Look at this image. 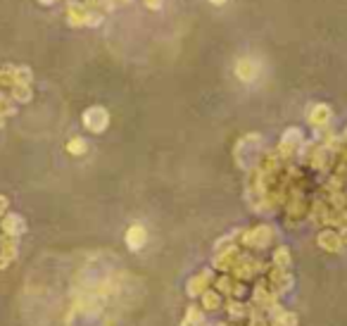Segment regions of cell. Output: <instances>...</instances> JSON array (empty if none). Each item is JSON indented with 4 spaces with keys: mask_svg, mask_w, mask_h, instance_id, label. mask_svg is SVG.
I'll list each match as a JSON object with an SVG mask.
<instances>
[{
    "mask_svg": "<svg viewBox=\"0 0 347 326\" xmlns=\"http://www.w3.org/2000/svg\"><path fill=\"white\" fill-rule=\"evenodd\" d=\"M83 124L91 129V131H105V127H107V112L102 108H91L86 114H83Z\"/></svg>",
    "mask_w": 347,
    "mask_h": 326,
    "instance_id": "obj_1",
    "label": "cell"
},
{
    "mask_svg": "<svg viewBox=\"0 0 347 326\" xmlns=\"http://www.w3.org/2000/svg\"><path fill=\"white\" fill-rule=\"evenodd\" d=\"M145 240H147V234L141 224L131 226V229L126 231V245L131 248V250H141V248L145 245Z\"/></svg>",
    "mask_w": 347,
    "mask_h": 326,
    "instance_id": "obj_2",
    "label": "cell"
},
{
    "mask_svg": "<svg viewBox=\"0 0 347 326\" xmlns=\"http://www.w3.org/2000/svg\"><path fill=\"white\" fill-rule=\"evenodd\" d=\"M236 72L243 81H252V79H257V65L252 62V60H240L238 67H236Z\"/></svg>",
    "mask_w": 347,
    "mask_h": 326,
    "instance_id": "obj_3",
    "label": "cell"
},
{
    "mask_svg": "<svg viewBox=\"0 0 347 326\" xmlns=\"http://www.w3.org/2000/svg\"><path fill=\"white\" fill-rule=\"evenodd\" d=\"M2 229H5V234H10V236H17L24 231V221L19 217H7L5 219V224H2Z\"/></svg>",
    "mask_w": 347,
    "mask_h": 326,
    "instance_id": "obj_4",
    "label": "cell"
},
{
    "mask_svg": "<svg viewBox=\"0 0 347 326\" xmlns=\"http://www.w3.org/2000/svg\"><path fill=\"white\" fill-rule=\"evenodd\" d=\"M69 152H72V155L86 152V141H83V138H74V141H69Z\"/></svg>",
    "mask_w": 347,
    "mask_h": 326,
    "instance_id": "obj_5",
    "label": "cell"
},
{
    "mask_svg": "<svg viewBox=\"0 0 347 326\" xmlns=\"http://www.w3.org/2000/svg\"><path fill=\"white\" fill-rule=\"evenodd\" d=\"M319 243H321V245H324V248H330V250H338V243H340V240H338V236H333V234H324L321 236V240H319Z\"/></svg>",
    "mask_w": 347,
    "mask_h": 326,
    "instance_id": "obj_6",
    "label": "cell"
},
{
    "mask_svg": "<svg viewBox=\"0 0 347 326\" xmlns=\"http://www.w3.org/2000/svg\"><path fill=\"white\" fill-rule=\"evenodd\" d=\"M204 305L207 307H219V295L217 293H204Z\"/></svg>",
    "mask_w": 347,
    "mask_h": 326,
    "instance_id": "obj_7",
    "label": "cell"
}]
</instances>
